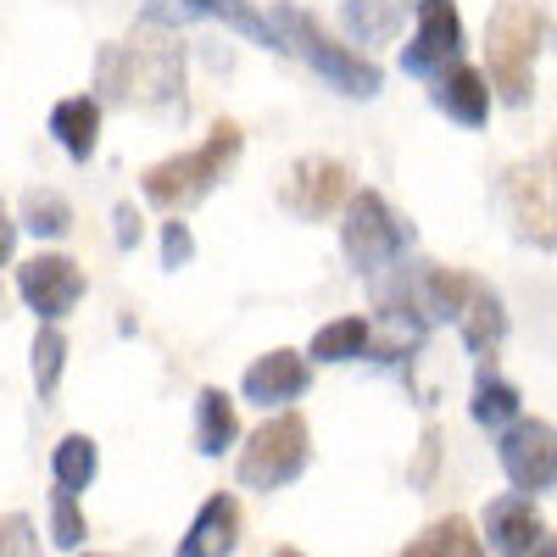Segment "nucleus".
<instances>
[{
  "label": "nucleus",
  "instance_id": "1",
  "mask_svg": "<svg viewBox=\"0 0 557 557\" xmlns=\"http://www.w3.org/2000/svg\"><path fill=\"white\" fill-rule=\"evenodd\" d=\"M101 101L112 107H146V112H178L184 117V45L173 28L139 23L134 39H112L96 57Z\"/></svg>",
  "mask_w": 557,
  "mask_h": 557
},
{
  "label": "nucleus",
  "instance_id": "2",
  "mask_svg": "<svg viewBox=\"0 0 557 557\" xmlns=\"http://www.w3.org/2000/svg\"><path fill=\"white\" fill-rule=\"evenodd\" d=\"M240 151H246V134H240V123H212V134L201 139L196 151H178V157H162V162H151L146 173H139V190H146V201L151 207H162V212H190V207H201L218 184L228 178V168L240 162Z\"/></svg>",
  "mask_w": 557,
  "mask_h": 557
},
{
  "label": "nucleus",
  "instance_id": "3",
  "mask_svg": "<svg viewBox=\"0 0 557 557\" xmlns=\"http://www.w3.org/2000/svg\"><path fill=\"white\" fill-rule=\"evenodd\" d=\"M541 7L535 0H502L485 23V62H491V89L507 107H530L535 96V57H541Z\"/></svg>",
  "mask_w": 557,
  "mask_h": 557
},
{
  "label": "nucleus",
  "instance_id": "4",
  "mask_svg": "<svg viewBox=\"0 0 557 557\" xmlns=\"http://www.w3.org/2000/svg\"><path fill=\"white\" fill-rule=\"evenodd\" d=\"M273 23L285 28V39H290V51L318 73V78H330L341 96H351V101H374L380 96V84H385V73H380V62L374 57H362V51H351V45H341L330 28H323L312 12H301V7H278L273 12Z\"/></svg>",
  "mask_w": 557,
  "mask_h": 557
},
{
  "label": "nucleus",
  "instance_id": "5",
  "mask_svg": "<svg viewBox=\"0 0 557 557\" xmlns=\"http://www.w3.org/2000/svg\"><path fill=\"white\" fill-rule=\"evenodd\" d=\"M307 462H312V430H307V418L301 412H273L268 424H257L235 457V480L246 491H285L307 474Z\"/></svg>",
  "mask_w": 557,
  "mask_h": 557
},
{
  "label": "nucleus",
  "instance_id": "6",
  "mask_svg": "<svg viewBox=\"0 0 557 557\" xmlns=\"http://www.w3.org/2000/svg\"><path fill=\"white\" fill-rule=\"evenodd\" d=\"M412 246V223L391 212V201L380 190H357L341 212V251L346 262L368 278V285H380L385 268H396V257Z\"/></svg>",
  "mask_w": 557,
  "mask_h": 557
},
{
  "label": "nucleus",
  "instance_id": "7",
  "mask_svg": "<svg viewBox=\"0 0 557 557\" xmlns=\"http://www.w3.org/2000/svg\"><path fill=\"white\" fill-rule=\"evenodd\" d=\"M502 207L513 235L535 251H557V178L546 162H513L502 173Z\"/></svg>",
  "mask_w": 557,
  "mask_h": 557
},
{
  "label": "nucleus",
  "instance_id": "8",
  "mask_svg": "<svg viewBox=\"0 0 557 557\" xmlns=\"http://www.w3.org/2000/svg\"><path fill=\"white\" fill-rule=\"evenodd\" d=\"M496 462L519 496L552 491L557 485V430L546 418H519L513 430L496 435Z\"/></svg>",
  "mask_w": 557,
  "mask_h": 557
},
{
  "label": "nucleus",
  "instance_id": "9",
  "mask_svg": "<svg viewBox=\"0 0 557 557\" xmlns=\"http://www.w3.org/2000/svg\"><path fill=\"white\" fill-rule=\"evenodd\" d=\"M480 278L462 273V268H446V262H412V268H396V290L401 301L418 312V323L424 330H435V323H457L462 307H469Z\"/></svg>",
  "mask_w": 557,
  "mask_h": 557
},
{
  "label": "nucleus",
  "instance_id": "10",
  "mask_svg": "<svg viewBox=\"0 0 557 557\" xmlns=\"http://www.w3.org/2000/svg\"><path fill=\"white\" fill-rule=\"evenodd\" d=\"M418 28L401 51V73L412 78H441L446 67H457L462 57V17H457V0H418Z\"/></svg>",
  "mask_w": 557,
  "mask_h": 557
},
{
  "label": "nucleus",
  "instance_id": "11",
  "mask_svg": "<svg viewBox=\"0 0 557 557\" xmlns=\"http://www.w3.org/2000/svg\"><path fill=\"white\" fill-rule=\"evenodd\" d=\"M17 296L28 301V312H39V323H57L84 301V268L62 251H39L17 268Z\"/></svg>",
  "mask_w": 557,
  "mask_h": 557
},
{
  "label": "nucleus",
  "instance_id": "12",
  "mask_svg": "<svg viewBox=\"0 0 557 557\" xmlns=\"http://www.w3.org/2000/svg\"><path fill=\"white\" fill-rule=\"evenodd\" d=\"M357 196L351 184V168L341 157H301L285 178V207L296 218H330V212H346V201Z\"/></svg>",
  "mask_w": 557,
  "mask_h": 557
},
{
  "label": "nucleus",
  "instance_id": "13",
  "mask_svg": "<svg viewBox=\"0 0 557 557\" xmlns=\"http://www.w3.org/2000/svg\"><path fill=\"white\" fill-rule=\"evenodd\" d=\"M307 385H312V362H307L301 351H290V346L262 351V357L246 368V380H240L246 401H257V407H285V401L307 396Z\"/></svg>",
  "mask_w": 557,
  "mask_h": 557
},
{
  "label": "nucleus",
  "instance_id": "14",
  "mask_svg": "<svg viewBox=\"0 0 557 557\" xmlns=\"http://www.w3.org/2000/svg\"><path fill=\"white\" fill-rule=\"evenodd\" d=\"M546 541L541 530V507L535 496H519V491H507L485 507V546L496 557H530L535 546Z\"/></svg>",
  "mask_w": 557,
  "mask_h": 557
},
{
  "label": "nucleus",
  "instance_id": "15",
  "mask_svg": "<svg viewBox=\"0 0 557 557\" xmlns=\"http://www.w3.org/2000/svg\"><path fill=\"white\" fill-rule=\"evenodd\" d=\"M235 552H240V502L228 491H212L190 530L178 535L173 557H235Z\"/></svg>",
  "mask_w": 557,
  "mask_h": 557
},
{
  "label": "nucleus",
  "instance_id": "16",
  "mask_svg": "<svg viewBox=\"0 0 557 557\" xmlns=\"http://www.w3.org/2000/svg\"><path fill=\"white\" fill-rule=\"evenodd\" d=\"M430 107L446 112L462 128H480L491 117V78L480 67H469V62H457L441 78H430Z\"/></svg>",
  "mask_w": 557,
  "mask_h": 557
},
{
  "label": "nucleus",
  "instance_id": "17",
  "mask_svg": "<svg viewBox=\"0 0 557 557\" xmlns=\"http://www.w3.org/2000/svg\"><path fill=\"white\" fill-rule=\"evenodd\" d=\"M407 12H418V0H346L341 7V23L351 34V51L362 45V57L374 51V45H391L407 23Z\"/></svg>",
  "mask_w": 557,
  "mask_h": 557
},
{
  "label": "nucleus",
  "instance_id": "18",
  "mask_svg": "<svg viewBox=\"0 0 557 557\" xmlns=\"http://www.w3.org/2000/svg\"><path fill=\"white\" fill-rule=\"evenodd\" d=\"M51 134L57 146L73 157V162H89L101 146V101L96 96H67L51 107Z\"/></svg>",
  "mask_w": 557,
  "mask_h": 557
},
{
  "label": "nucleus",
  "instance_id": "19",
  "mask_svg": "<svg viewBox=\"0 0 557 557\" xmlns=\"http://www.w3.org/2000/svg\"><path fill=\"white\" fill-rule=\"evenodd\" d=\"M457 330H462V346H469L480 362L496 357V346H502V335H507V307H502V296L485 285V278L474 285L469 307H462V318H457Z\"/></svg>",
  "mask_w": 557,
  "mask_h": 557
},
{
  "label": "nucleus",
  "instance_id": "20",
  "mask_svg": "<svg viewBox=\"0 0 557 557\" xmlns=\"http://www.w3.org/2000/svg\"><path fill=\"white\" fill-rule=\"evenodd\" d=\"M235 441H240L235 396H228L223 385H201V396H196V451L201 457H223Z\"/></svg>",
  "mask_w": 557,
  "mask_h": 557
},
{
  "label": "nucleus",
  "instance_id": "21",
  "mask_svg": "<svg viewBox=\"0 0 557 557\" xmlns=\"http://www.w3.org/2000/svg\"><path fill=\"white\" fill-rule=\"evenodd\" d=\"M524 407V396H519V385H507L502 374H496V362H480V374H474V396H469V412H474V424L480 430H513L519 424V412Z\"/></svg>",
  "mask_w": 557,
  "mask_h": 557
},
{
  "label": "nucleus",
  "instance_id": "22",
  "mask_svg": "<svg viewBox=\"0 0 557 557\" xmlns=\"http://www.w3.org/2000/svg\"><path fill=\"white\" fill-rule=\"evenodd\" d=\"M396 557H485V535L462 519V513H446V519H435V524L418 530Z\"/></svg>",
  "mask_w": 557,
  "mask_h": 557
},
{
  "label": "nucleus",
  "instance_id": "23",
  "mask_svg": "<svg viewBox=\"0 0 557 557\" xmlns=\"http://www.w3.org/2000/svg\"><path fill=\"white\" fill-rule=\"evenodd\" d=\"M196 7V17H218L223 28H235V34H246L251 45H268V51H290V39H285V28H278L268 12H257L251 0H190Z\"/></svg>",
  "mask_w": 557,
  "mask_h": 557
},
{
  "label": "nucleus",
  "instance_id": "24",
  "mask_svg": "<svg viewBox=\"0 0 557 557\" xmlns=\"http://www.w3.org/2000/svg\"><path fill=\"white\" fill-rule=\"evenodd\" d=\"M96 474H101V451H96V441H89V435L73 430V435H62L51 446V480H57V491L78 496V491L96 485Z\"/></svg>",
  "mask_w": 557,
  "mask_h": 557
},
{
  "label": "nucleus",
  "instance_id": "25",
  "mask_svg": "<svg viewBox=\"0 0 557 557\" xmlns=\"http://www.w3.org/2000/svg\"><path fill=\"white\" fill-rule=\"evenodd\" d=\"M368 346H374V323L351 312V318L323 323V330L312 335V346H307V357H312V362H351V357H362Z\"/></svg>",
  "mask_w": 557,
  "mask_h": 557
},
{
  "label": "nucleus",
  "instance_id": "26",
  "mask_svg": "<svg viewBox=\"0 0 557 557\" xmlns=\"http://www.w3.org/2000/svg\"><path fill=\"white\" fill-rule=\"evenodd\" d=\"M23 228H28V235H39V240L73 235V207H67V196H62V190H28V196H23Z\"/></svg>",
  "mask_w": 557,
  "mask_h": 557
},
{
  "label": "nucleus",
  "instance_id": "27",
  "mask_svg": "<svg viewBox=\"0 0 557 557\" xmlns=\"http://www.w3.org/2000/svg\"><path fill=\"white\" fill-rule=\"evenodd\" d=\"M28 357H34V391H39V396H57L62 368H67V335L57 330V323H39Z\"/></svg>",
  "mask_w": 557,
  "mask_h": 557
},
{
  "label": "nucleus",
  "instance_id": "28",
  "mask_svg": "<svg viewBox=\"0 0 557 557\" xmlns=\"http://www.w3.org/2000/svg\"><path fill=\"white\" fill-rule=\"evenodd\" d=\"M84 535H89V524H84V513H78V496L51 491V541H57L62 552H78Z\"/></svg>",
  "mask_w": 557,
  "mask_h": 557
},
{
  "label": "nucleus",
  "instance_id": "29",
  "mask_svg": "<svg viewBox=\"0 0 557 557\" xmlns=\"http://www.w3.org/2000/svg\"><path fill=\"white\" fill-rule=\"evenodd\" d=\"M0 557H45L28 513H0Z\"/></svg>",
  "mask_w": 557,
  "mask_h": 557
},
{
  "label": "nucleus",
  "instance_id": "30",
  "mask_svg": "<svg viewBox=\"0 0 557 557\" xmlns=\"http://www.w3.org/2000/svg\"><path fill=\"white\" fill-rule=\"evenodd\" d=\"M196 262V235H190V223L184 218H173V223H162V268H190Z\"/></svg>",
  "mask_w": 557,
  "mask_h": 557
},
{
  "label": "nucleus",
  "instance_id": "31",
  "mask_svg": "<svg viewBox=\"0 0 557 557\" xmlns=\"http://www.w3.org/2000/svg\"><path fill=\"white\" fill-rule=\"evenodd\" d=\"M112 223H117L112 235H117V246H123V251H134V246H139V235H146V218H139V207H134V201H117V207H112Z\"/></svg>",
  "mask_w": 557,
  "mask_h": 557
},
{
  "label": "nucleus",
  "instance_id": "32",
  "mask_svg": "<svg viewBox=\"0 0 557 557\" xmlns=\"http://www.w3.org/2000/svg\"><path fill=\"white\" fill-rule=\"evenodd\" d=\"M190 17H196L190 0H146V23H157V28L178 34V23H190Z\"/></svg>",
  "mask_w": 557,
  "mask_h": 557
},
{
  "label": "nucleus",
  "instance_id": "33",
  "mask_svg": "<svg viewBox=\"0 0 557 557\" xmlns=\"http://www.w3.org/2000/svg\"><path fill=\"white\" fill-rule=\"evenodd\" d=\"M435 451H441V430L430 424V430H424V451H418V469H412V480H418V485L430 480V469H435Z\"/></svg>",
  "mask_w": 557,
  "mask_h": 557
},
{
  "label": "nucleus",
  "instance_id": "34",
  "mask_svg": "<svg viewBox=\"0 0 557 557\" xmlns=\"http://www.w3.org/2000/svg\"><path fill=\"white\" fill-rule=\"evenodd\" d=\"M17 228H23V223H12L7 201H0V262H12V251H17Z\"/></svg>",
  "mask_w": 557,
  "mask_h": 557
},
{
  "label": "nucleus",
  "instance_id": "35",
  "mask_svg": "<svg viewBox=\"0 0 557 557\" xmlns=\"http://www.w3.org/2000/svg\"><path fill=\"white\" fill-rule=\"evenodd\" d=\"M530 557H557V530H552V535H546V541H541V546H535Z\"/></svg>",
  "mask_w": 557,
  "mask_h": 557
},
{
  "label": "nucleus",
  "instance_id": "36",
  "mask_svg": "<svg viewBox=\"0 0 557 557\" xmlns=\"http://www.w3.org/2000/svg\"><path fill=\"white\" fill-rule=\"evenodd\" d=\"M273 557H307V552H296V546H278Z\"/></svg>",
  "mask_w": 557,
  "mask_h": 557
},
{
  "label": "nucleus",
  "instance_id": "37",
  "mask_svg": "<svg viewBox=\"0 0 557 557\" xmlns=\"http://www.w3.org/2000/svg\"><path fill=\"white\" fill-rule=\"evenodd\" d=\"M78 557H117V552H78Z\"/></svg>",
  "mask_w": 557,
  "mask_h": 557
}]
</instances>
